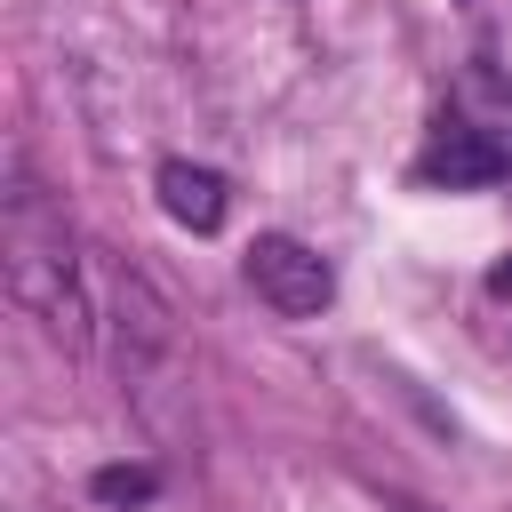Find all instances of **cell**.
<instances>
[{
	"label": "cell",
	"mask_w": 512,
	"mask_h": 512,
	"mask_svg": "<svg viewBox=\"0 0 512 512\" xmlns=\"http://www.w3.org/2000/svg\"><path fill=\"white\" fill-rule=\"evenodd\" d=\"M512 168V112L504 120H464V112H448L440 128H432V144L416 152V184H432V192H480V184H496Z\"/></svg>",
	"instance_id": "cell-2"
},
{
	"label": "cell",
	"mask_w": 512,
	"mask_h": 512,
	"mask_svg": "<svg viewBox=\"0 0 512 512\" xmlns=\"http://www.w3.org/2000/svg\"><path fill=\"white\" fill-rule=\"evenodd\" d=\"M160 208H168L184 232H216V224H224V208H232V192H224V176H216V168L160 160Z\"/></svg>",
	"instance_id": "cell-4"
},
{
	"label": "cell",
	"mask_w": 512,
	"mask_h": 512,
	"mask_svg": "<svg viewBox=\"0 0 512 512\" xmlns=\"http://www.w3.org/2000/svg\"><path fill=\"white\" fill-rule=\"evenodd\" d=\"M88 496L112 504V512L152 504V496H160V472H152V464H104V472H88Z\"/></svg>",
	"instance_id": "cell-5"
},
{
	"label": "cell",
	"mask_w": 512,
	"mask_h": 512,
	"mask_svg": "<svg viewBox=\"0 0 512 512\" xmlns=\"http://www.w3.org/2000/svg\"><path fill=\"white\" fill-rule=\"evenodd\" d=\"M488 288H496V296H504V304H512V256H504V264H496V272H488Z\"/></svg>",
	"instance_id": "cell-6"
},
{
	"label": "cell",
	"mask_w": 512,
	"mask_h": 512,
	"mask_svg": "<svg viewBox=\"0 0 512 512\" xmlns=\"http://www.w3.org/2000/svg\"><path fill=\"white\" fill-rule=\"evenodd\" d=\"M248 288H256L272 312H288V320H312V312L336 304L328 256L304 248L296 232H256V240H248Z\"/></svg>",
	"instance_id": "cell-3"
},
{
	"label": "cell",
	"mask_w": 512,
	"mask_h": 512,
	"mask_svg": "<svg viewBox=\"0 0 512 512\" xmlns=\"http://www.w3.org/2000/svg\"><path fill=\"white\" fill-rule=\"evenodd\" d=\"M8 288L16 304H32L48 320L56 344H88V304H80V264H72V240H64V216L40 200L32 176H16L8 192Z\"/></svg>",
	"instance_id": "cell-1"
}]
</instances>
